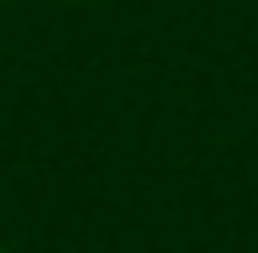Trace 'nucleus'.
<instances>
[{
	"instance_id": "nucleus-1",
	"label": "nucleus",
	"mask_w": 258,
	"mask_h": 253,
	"mask_svg": "<svg viewBox=\"0 0 258 253\" xmlns=\"http://www.w3.org/2000/svg\"><path fill=\"white\" fill-rule=\"evenodd\" d=\"M0 253H6V248H0Z\"/></svg>"
}]
</instances>
